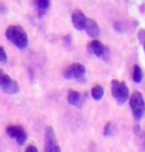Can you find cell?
<instances>
[{
	"mask_svg": "<svg viewBox=\"0 0 145 152\" xmlns=\"http://www.w3.org/2000/svg\"><path fill=\"white\" fill-rule=\"evenodd\" d=\"M129 106L132 109L134 119L136 121H139L145 114V101L141 92L138 91L133 92L132 96L129 98Z\"/></svg>",
	"mask_w": 145,
	"mask_h": 152,
	"instance_id": "7a4b0ae2",
	"label": "cell"
},
{
	"mask_svg": "<svg viewBox=\"0 0 145 152\" xmlns=\"http://www.w3.org/2000/svg\"><path fill=\"white\" fill-rule=\"evenodd\" d=\"M91 95H92V98L94 99L95 101H100L103 98V95H104V90H103L101 85H95V86H93L92 91H91Z\"/></svg>",
	"mask_w": 145,
	"mask_h": 152,
	"instance_id": "4fadbf2b",
	"label": "cell"
},
{
	"mask_svg": "<svg viewBox=\"0 0 145 152\" xmlns=\"http://www.w3.org/2000/svg\"><path fill=\"white\" fill-rule=\"evenodd\" d=\"M6 133L10 139L15 140L18 145H23L26 142V140H27V133L25 132V129L22 126H18V125H9V126H7Z\"/></svg>",
	"mask_w": 145,
	"mask_h": 152,
	"instance_id": "52a82bcc",
	"label": "cell"
},
{
	"mask_svg": "<svg viewBox=\"0 0 145 152\" xmlns=\"http://www.w3.org/2000/svg\"><path fill=\"white\" fill-rule=\"evenodd\" d=\"M138 40L141 41V45H143V49L145 51V28H141L138 31Z\"/></svg>",
	"mask_w": 145,
	"mask_h": 152,
	"instance_id": "2e32d148",
	"label": "cell"
},
{
	"mask_svg": "<svg viewBox=\"0 0 145 152\" xmlns=\"http://www.w3.org/2000/svg\"><path fill=\"white\" fill-rule=\"evenodd\" d=\"M111 93L114 100L119 104H124L129 98V90L124 82H119L117 80H112L111 82Z\"/></svg>",
	"mask_w": 145,
	"mask_h": 152,
	"instance_id": "3957f363",
	"label": "cell"
},
{
	"mask_svg": "<svg viewBox=\"0 0 145 152\" xmlns=\"http://www.w3.org/2000/svg\"><path fill=\"white\" fill-rule=\"evenodd\" d=\"M44 151L48 152H59L61 151V148L59 146L57 142V137L55 134V129L51 126H48L45 128V135H44Z\"/></svg>",
	"mask_w": 145,
	"mask_h": 152,
	"instance_id": "8992f818",
	"label": "cell"
},
{
	"mask_svg": "<svg viewBox=\"0 0 145 152\" xmlns=\"http://www.w3.org/2000/svg\"><path fill=\"white\" fill-rule=\"evenodd\" d=\"M0 89L7 94H16L19 92V85L8 74L0 70Z\"/></svg>",
	"mask_w": 145,
	"mask_h": 152,
	"instance_id": "5b68a950",
	"label": "cell"
},
{
	"mask_svg": "<svg viewBox=\"0 0 145 152\" xmlns=\"http://www.w3.org/2000/svg\"><path fill=\"white\" fill-rule=\"evenodd\" d=\"M85 31H86L88 37H91V38H98L99 34H100V27H99L98 23L95 22L94 19L87 18L86 26H85Z\"/></svg>",
	"mask_w": 145,
	"mask_h": 152,
	"instance_id": "30bf717a",
	"label": "cell"
},
{
	"mask_svg": "<svg viewBox=\"0 0 145 152\" xmlns=\"http://www.w3.org/2000/svg\"><path fill=\"white\" fill-rule=\"evenodd\" d=\"M6 38L13 43L15 47L23 50L28 45V37L23 27L18 25H10L6 30Z\"/></svg>",
	"mask_w": 145,
	"mask_h": 152,
	"instance_id": "6da1fadb",
	"label": "cell"
},
{
	"mask_svg": "<svg viewBox=\"0 0 145 152\" xmlns=\"http://www.w3.org/2000/svg\"><path fill=\"white\" fill-rule=\"evenodd\" d=\"M143 80V72L142 68L139 67L138 65H135L134 66V70H133V81L135 83H141Z\"/></svg>",
	"mask_w": 145,
	"mask_h": 152,
	"instance_id": "5bb4252c",
	"label": "cell"
},
{
	"mask_svg": "<svg viewBox=\"0 0 145 152\" xmlns=\"http://www.w3.org/2000/svg\"><path fill=\"white\" fill-rule=\"evenodd\" d=\"M7 59H8V57H7L6 51H5V49L0 45V64H6Z\"/></svg>",
	"mask_w": 145,
	"mask_h": 152,
	"instance_id": "e0dca14e",
	"label": "cell"
},
{
	"mask_svg": "<svg viewBox=\"0 0 145 152\" xmlns=\"http://www.w3.org/2000/svg\"><path fill=\"white\" fill-rule=\"evenodd\" d=\"M87 50L92 55L96 56L98 58H102V59H106V56H107L108 51H109L107 47L103 43H101L100 41H98V40H93V41H91L88 43Z\"/></svg>",
	"mask_w": 145,
	"mask_h": 152,
	"instance_id": "ba28073f",
	"label": "cell"
},
{
	"mask_svg": "<svg viewBox=\"0 0 145 152\" xmlns=\"http://www.w3.org/2000/svg\"><path fill=\"white\" fill-rule=\"evenodd\" d=\"M25 151L26 152H38V148L34 145H32V144H30V145H27L25 148Z\"/></svg>",
	"mask_w": 145,
	"mask_h": 152,
	"instance_id": "ac0fdd59",
	"label": "cell"
},
{
	"mask_svg": "<svg viewBox=\"0 0 145 152\" xmlns=\"http://www.w3.org/2000/svg\"><path fill=\"white\" fill-rule=\"evenodd\" d=\"M86 22H87V18H86L85 14L83 13L82 10L76 9V10L73 12V14H71V23H73V25H74L76 30H78V31L85 30Z\"/></svg>",
	"mask_w": 145,
	"mask_h": 152,
	"instance_id": "9c48e42d",
	"label": "cell"
},
{
	"mask_svg": "<svg viewBox=\"0 0 145 152\" xmlns=\"http://www.w3.org/2000/svg\"><path fill=\"white\" fill-rule=\"evenodd\" d=\"M143 149L145 150V142H144V145H143Z\"/></svg>",
	"mask_w": 145,
	"mask_h": 152,
	"instance_id": "d6986e66",
	"label": "cell"
},
{
	"mask_svg": "<svg viewBox=\"0 0 145 152\" xmlns=\"http://www.w3.org/2000/svg\"><path fill=\"white\" fill-rule=\"evenodd\" d=\"M67 99H68V102L71 106H79L81 104V94L77 91L70 90L69 92H68Z\"/></svg>",
	"mask_w": 145,
	"mask_h": 152,
	"instance_id": "7c38bea8",
	"label": "cell"
},
{
	"mask_svg": "<svg viewBox=\"0 0 145 152\" xmlns=\"http://www.w3.org/2000/svg\"><path fill=\"white\" fill-rule=\"evenodd\" d=\"M114 131H116V128H114V123L109 121V123H107V125H106V127H104V131H103V134H104V136H107V137H109V136H112V135H114Z\"/></svg>",
	"mask_w": 145,
	"mask_h": 152,
	"instance_id": "9a60e30c",
	"label": "cell"
},
{
	"mask_svg": "<svg viewBox=\"0 0 145 152\" xmlns=\"http://www.w3.org/2000/svg\"><path fill=\"white\" fill-rule=\"evenodd\" d=\"M85 66L82 64H71L69 65L65 72H63V77L66 80H76L78 82H84L85 81Z\"/></svg>",
	"mask_w": 145,
	"mask_h": 152,
	"instance_id": "277c9868",
	"label": "cell"
},
{
	"mask_svg": "<svg viewBox=\"0 0 145 152\" xmlns=\"http://www.w3.org/2000/svg\"><path fill=\"white\" fill-rule=\"evenodd\" d=\"M34 5L38 10L39 16H43L50 7V0H34Z\"/></svg>",
	"mask_w": 145,
	"mask_h": 152,
	"instance_id": "8fae6325",
	"label": "cell"
}]
</instances>
